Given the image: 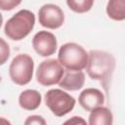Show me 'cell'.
<instances>
[{
	"mask_svg": "<svg viewBox=\"0 0 125 125\" xmlns=\"http://www.w3.org/2000/svg\"><path fill=\"white\" fill-rule=\"evenodd\" d=\"M85 83V74L81 70L66 69L62 80L59 82L61 88L67 91H77Z\"/></svg>",
	"mask_w": 125,
	"mask_h": 125,
	"instance_id": "30bf717a",
	"label": "cell"
},
{
	"mask_svg": "<svg viewBox=\"0 0 125 125\" xmlns=\"http://www.w3.org/2000/svg\"><path fill=\"white\" fill-rule=\"evenodd\" d=\"M45 104L56 116H63L75 105V99L61 89H51L45 94Z\"/></svg>",
	"mask_w": 125,
	"mask_h": 125,
	"instance_id": "5b68a950",
	"label": "cell"
},
{
	"mask_svg": "<svg viewBox=\"0 0 125 125\" xmlns=\"http://www.w3.org/2000/svg\"><path fill=\"white\" fill-rule=\"evenodd\" d=\"M64 123H65V124H67V123H70V124H79V123H81V124H86V121H85L84 119H82L81 117H79V116H73L71 119L66 120Z\"/></svg>",
	"mask_w": 125,
	"mask_h": 125,
	"instance_id": "ac0fdd59",
	"label": "cell"
},
{
	"mask_svg": "<svg viewBox=\"0 0 125 125\" xmlns=\"http://www.w3.org/2000/svg\"><path fill=\"white\" fill-rule=\"evenodd\" d=\"M34 69L32 58L27 54L16 56L9 66V75L14 83L20 86L26 85L30 82Z\"/></svg>",
	"mask_w": 125,
	"mask_h": 125,
	"instance_id": "277c9868",
	"label": "cell"
},
{
	"mask_svg": "<svg viewBox=\"0 0 125 125\" xmlns=\"http://www.w3.org/2000/svg\"><path fill=\"white\" fill-rule=\"evenodd\" d=\"M35 16L29 10H21L9 19L5 24L4 31L8 38L19 41L25 38L33 29Z\"/></svg>",
	"mask_w": 125,
	"mask_h": 125,
	"instance_id": "7a4b0ae2",
	"label": "cell"
},
{
	"mask_svg": "<svg viewBox=\"0 0 125 125\" xmlns=\"http://www.w3.org/2000/svg\"><path fill=\"white\" fill-rule=\"evenodd\" d=\"M41 94L32 89L24 90L21 93L19 97V104L21 107L25 110H34L41 104Z\"/></svg>",
	"mask_w": 125,
	"mask_h": 125,
	"instance_id": "8fae6325",
	"label": "cell"
},
{
	"mask_svg": "<svg viewBox=\"0 0 125 125\" xmlns=\"http://www.w3.org/2000/svg\"><path fill=\"white\" fill-rule=\"evenodd\" d=\"M32 46L35 52L42 57H49L57 51V39L56 36L46 30L37 32L32 38Z\"/></svg>",
	"mask_w": 125,
	"mask_h": 125,
	"instance_id": "ba28073f",
	"label": "cell"
},
{
	"mask_svg": "<svg viewBox=\"0 0 125 125\" xmlns=\"http://www.w3.org/2000/svg\"><path fill=\"white\" fill-rule=\"evenodd\" d=\"M79 104L87 111H91L94 108L101 106L104 103V96L99 89L87 88L81 92L78 98Z\"/></svg>",
	"mask_w": 125,
	"mask_h": 125,
	"instance_id": "9c48e42d",
	"label": "cell"
},
{
	"mask_svg": "<svg viewBox=\"0 0 125 125\" xmlns=\"http://www.w3.org/2000/svg\"><path fill=\"white\" fill-rule=\"evenodd\" d=\"M66 4L71 11L82 14L91 10L94 0H66Z\"/></svg>",
	"mask_w": 125,
	"mask_h": 125,
	"instance_id": "5bb4252c",
	"label": "cell"
},
{
	"mask_svg": "<svg viewBox=\"0 0 125 125\" xmlns=\"http://www.w3.org/2000/svg\"><path fill=\"white\" fill-rule=\"evenodd\" d=\"M64 74V69L59 60L43 61L36 70V80L42 86H52L59 83Z\"/></svg>",
	"mask_w": 125,
	"mask_h": 125,
	"instance_id": "8992f818",
	"label": "cell"
},
{
	"mask_svg": "<svg viewBox=\"0 0 125 125\" xmlns=\"http://www.w3.org/2000/svg\"><path fill=\"white\" fill-rule=\"evenodd\" d=\"M25 125H29V124H37V125H45L46 121L45 119L40 116V115H31L28 116L27 119L24 121Z\"/></svg>",
	"mask_w": 125,
	"mask_h": 125,
	"instance_id": "e0dca14e",
	"label": "cell"
},
{
	"mask_svg": "<svg viewBox=\"0 0 125 125\" xmlns=\"http://www.w3.org/2000/svg\"><path fill=\"white\" fill-rule=\"evenodd\" d=\"M58 60L66 69L82 70L87 66L89 54L82 46L69 42L60 48Z\"/></svg>",
	"mask_w": 125,
	"mask_h": 125,
	"instance_id": "3957f363",
	"label": "cell"
},
{
	"mask_svg": "<svg viewBox=\"0 0 125 125\" xmlns=\"http://www.w3.org/2000/svg\"><path fill=\"white\" fill-rule=\"evenodd\" d=\"M39 23L50 29H57L61 27L64 21V15L62 10L55 4H45L38 11Z\"/></svg>",
	"mask_w": 125,
	"mask_h": 125,
	"instance_id": "52a82bcc",
	"label": "cell"
},
{
	"mask_svg": "<svg viewBox=\"0 0 125 125\" xmlns=\"http://www.w3.org/2000/svg\"><path fill=\"white\" fill-rule=\"evenodd\" d=\"M113 123L112 112L105 106H98L91 110L89 115L90 125H111Z\"/></svg>",
	"mask_w": 125,
	"mask_h": 125,
	"instance_id": "7c38bea8",
	"label": "cell"
},
{
	"mask_svg": "<svg viewBox=\"0 0 125 125\" xmlns=\"http://www.w3.org/2000/svg\"><path fill=\"white\" fill-rule=\"evenodd\" d=\"M0 41H1V62H0V63L4 64L6 60L10 56V48H9V45H7V43L4 41L3 38H1Z\"/></svg>",
	"mask_w": 125,
	"mask_h": 125,
	"instance_id": "2e32d148",
	"label": "cell"
},
{
	"mask_svg": "<svg viewBox=\"0 0 125 125\" xmlns=\"http://www.w3.org/2000/svg\"><path fill=\"white\" fill-rule=\"evenodd\" d=\"M87 73L93 80L105 83L115 68L114 57L104 51L92 50L89 53Z\"/></svg>",
	"mask_w": 125,
	"mask_h": 125,
	"instance_id": "6da1fadb",
	"label": "cell"
},
{
	"mask_svg": "<svg viewBox=\"0 0 125 125\" xmlns=\"http://www.w3.org/2000/svg\"><path fill=\"white\" fill-rule=\"evenodd\" d=\"M106 14L114 21H124L125 0H108L106 5Z\"/></svg>",
	"mask_w": 125,
	"mask_h": 125,
	"instance_id": "4fadbf2b",
	"label": "cell"
},
{
	"mask_svg": "<svg viewBox=\"0 0 125 125\" xmlns=\"http://www.w3.org/2000/svg\"><path fill=\"white\" fill-rule=\"evenodd\" d=\"M21 3V0H0V8L2 11H11Z\"/></svg>",
	"mask_w": 125,
	"mask_h": 125,
	"instance_id": "9a60e30c",
	"label": "cell"
}]
</instances>
